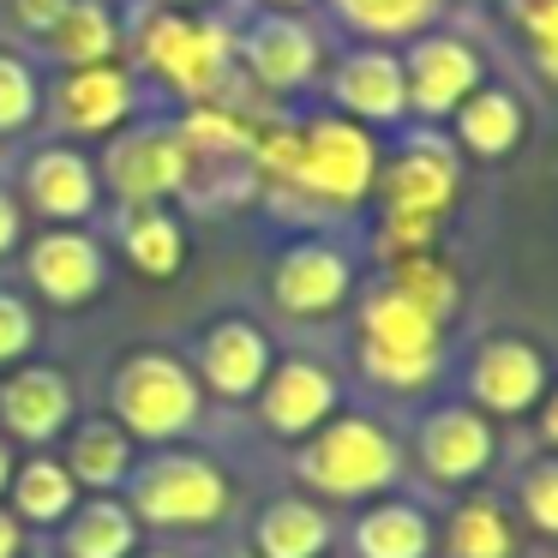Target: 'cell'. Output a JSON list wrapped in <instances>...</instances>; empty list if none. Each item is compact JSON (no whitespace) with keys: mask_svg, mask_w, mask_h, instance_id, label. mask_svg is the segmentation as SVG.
<instances>
[{"mask_svg":"<svg viewBox=\"0 0 558 558\" xmlns=\"http://www.w3.org/2000/svg\"><path fill=\"white\" fill-rule=\"evenodd\" d=\"M19 234H25V210H19V198L0 186V258L19 253Z\"/></svg>","mask_w":558,"mask_h":558,"instance_id":"cell-37","label":"cell"},{"mask_svg":"<svg viewBox=\"0 0 558 558\" xmlns=\"http://www.w3.org/2000/svg\"><path fill=\"white\" fill-rule=\"evenodd\" d=\"M97 181L109 186L126 210L169 205V198L186 193V181H193V150H186L181 126H126V133H114V145L102 150Z\"/></svg>","mask_w":558,"mask_h":558,"instance_id":"cell-7","label":"cell"},{"mask_svg":"<svg viewBox=\"0 0 558 558\" xmlns=\"http://www.w3.org/2000/svg\"><path fill=\"white\" fill-rule=\"evenodd\" d=\"M445 366V325L426 318L397 289H373L361 301V373L385 390H421Z\"/></svg>","mask_w":558,"mask_h":558,"instance_id":"cell-4","label":"cell"},{"mask_svg":"<svg viewBox=\"0 0 558 558\" xmlns=\"http://www.w3.org/2000/svg\"><path fill=\"white\" fill-rule=\"evenodd\" d=\"M414 457H421L426 481L438 486H474L498 457V426L486 421L474 402H445L421 421L414 433Z\"/></svg>","mask_w":558,"mask_h":558,"instance_id":"cell-12","label":"cell"},{"mask_svg":"<svg viewBox=\"0 0 558 558\" xmlns=\"http://www.w3.org/2000/svg\"><path fill=\"white\" fill-rule=\"evenodd\" d=\"M234 61L265 90H306L318 78V66H325V43H318V31L301 13H277L270 7L253 25L234 31Z\"/></svg>","mask_w":558,"mask_h":558,"instance_id":"cell-8","label":"cell"},{"mask_svg":"<svg viewBox=\"0 0 558 558\" xmlns=\"http://www.w3.org/2000/svg\"><path fill=\"white\" fill-rule=\"evenodd\" d=\"M138 529H217L234 505V486L217 457L186 445H157V457H138L121 486Z\"/></svg>","mask_w":558,"mask_h":558,"instance_id":"cell-2","label":"cell"},{"mask_svg":"<svg viewBox=\"0 0 558 558\" xmlns=\"http://www.w3.org/2000/svg\"><path fill=\"white\" fill-rule=\"evenodd\" d=\"M517 505H522V517H529V529H541L546 541H558V457H541V462L522 469Z\"/></svg>","mask_w":558,"mask_h":558,"instance_id":"cell-33","label":"cell"},{"mask_svg":"<svg viewBox=\"0 0 558 558\" xmlns=\"http://www.w3.org/2000/svg\"><path fill=\"white\" fill-rule=\"evenodd\" d=\"M390 289L402 294V301H414L426 318H457V306H462V282H457V270L445 265L438 253H402V258H390Z\"/></svg>","mask_w":558,"mask_h":558,"instance_id":"cell-30","label":"cell"},{"mask_svg":"<svg viewBox=\"0 0 558 558\" xmlns=\"http://www.w3.org/2000/svg\"><path fill=\"white\" fill-rule=\"evenodd\" d=\"M378 181V145L349 114H318L294 126V174L289 186L325 205H361Z\"/></svg>","mask_w":558,"mask_h":558,"instance_id":"cell-6","label":"cell"},{"mask_svg":"<svg viewBox=\"0 0 558 558\" xmlns=\"http://www.w3.org/2000/svg\"><path fill=\"white\" fill-rule=\"evenodd\" d=\"M337 7V19L349 31H361V37H421L426 25L438 19V0H330Z\"/></svg>","mask_w":558,"mask_h":558,"instance_id":"cell-31","label":"cell"},{"mask_svg":"<svg viewBox=\"0 0 558 558\" xmlns=\"http://www.w3.org/2000/svg\"><path fill=\"white\" fill-rule=\"evenodd\" d=\"M13 445H7V438H0V498H7V481H13Z\"/></svg>","mask_w":558,"mask_h":558,"instance_id":"cell-40","label":"cell"},{"mask_svg":"<svg viewBox=\"0 0 558 558\" xmlns=\"http://www.w3.org/2000/svg\"><path fill=\"white\" fill-rule=\"evenodd\" d=\"M78 421V390L61 366L19 361L0 373V438L7 445H54Z\"/></svg>","mask_w":558,"mask_h":558,"instance_id":"cell-9","label":"cell"},{"mask_svg":"<svg viewBox=\"0 0 558 558\" xmlns=\"http://www.w3.org/2000/svg\"><path fill=\"white\" fill-rule=\"evenodd\" d=\"M66 474L78 481V493H121L126 474L138 462V445L126 438L121 421L109 414H85V421L66 426Z\"/></svg>","mask_w":558,"mask_h":558,"instance_id":"cell-23","label":"cell"},{"mask_svg":"<svg viewBox=\"0 0 558 558\" xmlns=\"http://www.w3.org/2000/svg\"><path fill=\"white\" fill-rule=\"evenodd\" d=\"M450 121H457L462 150H469V157H486V162L510 157V150L522 145V133H529V114H522V102L510 97V90H498V85H481L474 97H462Z\"/></svg>","mask_w":558,"mask_h":558,"instance_id":"cell-26","label":"cell"},{"mask_svg":"<svg viewBox=\"0 0 558 558\" xmlns=\"http://www.w3.org/2000/svg\"><path fill=\"white\" fill-rule=\"evenodd\" d=\"M402 85H409V114H421V121H450L457 102L486 85V61L462 37H409Z\"/></svg>","mask_w":558,"mask_h":558,"instance_id":"cell-15","label":"cell"},{"mask_svg":"<svg viewBox=\"0 0 558 558\" xmlns=\"http://www.w3.org/2000/svg\"><path fill=\"white\" fill-rule=\"evenodd\" d=\"M325 558H349V553H325Z\"/></svg>","mask_w":558,"mask_h":558,"instance_id":"cell-47","label":"cell"},{"mask_svg":"<svg viewBox=\"0 0 558 558\" xmlns=\"http://www.w3.org/2000/svg\"><path fill=\"white\" fill-rule=\"evenodd\" d=\"M337 522L313 493H277L253 517V558H325Z\"/></svg>","mask_w":558,"mask_h":558,"instance_id":"cell-22","label":"cell"},{"mask_svg":"<svg viewBox=\"0 0 558 558\" xmlns=\"http://www.w3.org/2000/svg\"><path fill=\"white\" fill-rule=\"evenodd\" d=\"M25 205L37 217H49V229H66V222H85L90 210L102 205V181L97 162L73 145H49L25 162Z\"/></svg>","mask_w":558,"mask_h":558,"instance_id":"cell-19","label":"cell"},{"mask_svg":"<svg viewBox=\"0 0 558 558\" xmlns=\"http://www.w3.org/2000/svg\"><path fill=\"white\" fill-rule=\"evenodd\" d=\"M534 426H541V445L558 450V385H546V397L534 402Z\"/></svg>","mask_w":558,"mask_h":558,"instance_id":"cell-38","label":"cell"},{"mask_svg":"<svg viewBox=\"0 0 558 558\" xmlns=\"http://www.w3.org/2000/svg\"><path fill=\"white\" fill-rule=\"evenodd\" d=\"M373 193L385 198V217H426L445 222V210L462 193V169L457 150L438 138H409L397 157H378V181Z\"/></svg>","mask_w":558,"mask_h":558,"instance_id":"cell-10","label":"cell"},{"mask_svg":"<svg viewBox=\"0 0 558 558\" xmlns=\"http://www.w3.org/2000/svg\"><path fill=\"white\" fill-rule=\"evenodd\" d=\"M49 54L73 73V66H102L121 54V19L102 7V0H66V13L54 19L49 37Z\"/></svg>","mask_w":558,"mask_h":558,"instance_id":"cell-29","label":"cell"},{"mask_svg":"<svg viewBox=\"0 0 558 558\" xmlns=\"http://www.w3.org/2000/svg\"><path fill=\"white\" fill-rule=\"evenodd\" d=\"M37 337H43V330H37L31 301H25V294H13V289H0V373L19 366V361H31Z\"/></svg>","mask_w":558,"mask_h":558,"instance_id":"cell-34","label":"cell"},{"mask_svg":"<svg viewBox=\"0 0 558 558\" xmlns=\"http://www.w3.org/2000/svg\"><path fill=\"white\" fill-rule=\"evenodd\" d=\"M438 541H445L450 558H517V553H522L517 517H510L498 498H486V493H469V498H462V505L445 517Z\"/></svg>","mask_w":558,"mask_h":558,"instance_id":"cell-27","label":"cell"},{"mask_svg":"<svg viewBox=\"0 0 558 558\" xmlns=\"http://www.w3.org/2000/svg\"><path fill=\"white\" fill-rule=\"evenodd\" d=\"M0 558H25V522L0 505Z\"/></svg>","mask_w":558,"mask_h":558,"instance_id":"cell-39","label":"cell"},{"mask_svg":"<svg viewBox=\"0 0 558 558\" xmlns=\"http://www.w3.org/2000/svg\"><path fill=\"white\" fill-rule=\"evenodd\" d=\"M25 558H54V553H49V546H37V553H25Z\"/></svg>","mask_w":558,"mask_h":558,"instance_id":"cell-46","label":"cell"},{"mask_svg":"<svg viewBox=\"0 0 558 558\" xmlns=\"http://www.w3.org/2000/svg\"><path fill=\"white\" fill-rule=\"evenodd\" d=\"M205 414V385L174 349H133L109 373V421L126 426L133 445H174Z\"/></svg>","mask_w":558,"mask_h":558,"instance_id":"cell-3","label":"cell"},{"mask_svg":"<svg viewBox=\"0 0 558 558\" xmlns=\"http://www.w3.org/2000/svg\"><path fill=\"white\" fill-rule=\"evenodd\" d=\"M138 109V90L133 73L121 61H102V66H73L54 90V121L78 138H102V133H121Z\"/></svg>","mask_w":558,"mask_h":558,"instance_id":"cell-18","label":"cell"},{"mask_svg":"<svg viewBox=\"0 0 558 558\" xmlns=\"http://www.w3.org/2000/svg\"><path fill=\"white\" fill-rule=\"evenodd\" d=\"M270 361H277V349H270V337L253 325V318H217V325L198 330V349H193L198 385H205L210 397H222V402L253 397V390L265 385Z\"/></svg>","mask_w":558,"mask_h":558,"instance_id":"cell-16","label":"cell"},{"mask_svg":"<svg viewBox=\"0 0 558 558\" xmlns=\"http://www.w3.org/2000/svg\"><path fill=\"white\" fill-rule=\"evenodd\" d=\"M294 481L313 498H378L402 481V445L373 414H330L294 450Z\"/></svg>","mask_w":558,"mask_h":558,"instance_id":"cell-1","label":"cell"},{"mask_svg":"<svg viewBox=\"0 0 558 558\" xmlns=\"http://www.w3.org/2000/svg\"><path fill=\"white\" fill-rule=\"evenodd\" d=\"M265 7H277V13H301V7H313V0H265Z\"/></svg>","mask_w":558,"mask_h":558,"instance_id":"cell-42","label":"cell"},{"mask_svg":"<svg viewBox=\"0 0 558 558\" xmlns=\"http://www.w3.org/2000/svg\"><path fill=\"white\" fill-rule=\"evenodd\" d=\"M330 97L361 126H397L409 114V85H402V54L390 49H354L330 73Z\"/></svg>","mask_w":558,"mask_h":558,"instance_id":"cell-20","label":"cell"},{"mask_svg":"<svg viewBox=\"0 0 558 558\" xmlns=\"http://www.w3.org/2000/svg\"><path fill=\"white\" fill-rule=\"evenodd\" d=\"M138 54H145V66L174 97L210 102L229 85L234 31L217 25V19H193V13H174V7H157L145 19V31H138Z\"/></svg>","mask_w":558,"mask_h":558,"instance_id":"cell-5","label":"cell"},{"mask_svg":"<svg viewBox=\"0 0 558 558\" xmlns=\"http://www.w3.org/2000/svg\"><path fill=\"white\" fill-rule=\"evenodd\" d=\"M133 558H181V553H133Z\"/></svg>","mask_w":558,"mask_h":558,"instance_id":"cell-45","label":"cell"},{"mask_svg":"<svg viewBox=\"0 0 558 558\" xmlns=\"http://www.w3.org/2000/svg\"><path fill=\"white\" fill-rule=\"evenodd\" d=\"M222 558H253V546H229V553H222Z\"/></svg>","mask_w":558,"mask_h":558,"instance_id":"cell-43","label":"cell"},{"mask_svg":"<svg viewBox=\"0 0 558 558\" xmlns=\"http://www.w3.org/2000/svg\"><path fill=\"white\" fill-rule=\"evenodd\" d=\"M253 397H258V421L277 438H294V445H301L306 433H318V426L342 409V378L330 373L325 361L289 354V361H270L265 385H258Z\"/></svg>","mask_w":558,"mask_h":558,"instance_id":"cell-13","label":"cell"},{"mask_svg":"<svg viewBox=\"0 0 558 558\" xmlns=\"http://www.w3.org/2000/svg\"><path fill=\"white\" fill-rule=\"evenodd\" d=\"M522 37H529L534 49V66H541L546 85H558V0H541V7H529V13H517Z\"/></svg>","mask_w":558,"mask_h":558,"instance_id":"cell-35","label":"cell"},{"mask_svg":"<svg viewBox=\"0 0 558 558\" xmlns=\"http://www.w3.org/2000/svg\"><path fill=\"white\" fill-rule=\"evenodd\" d=\"M121 253H126V265H133L138 277H150V282L181 277V265H186V229H181V217H174L169 205L126 210Z\"/></svg>","mask_w":558,"mask_h":558,"instance_id":"cell-28","label":"cell"},{"mask_svg":"<svg viewBox=\"0 0 558 558\" xmlns=\"http://www.w3.org/2000/svg\"><path fill=\"white\" fill-rule=\"evenodd\" d=\"M7 13H13L19 31H31V37H49L54 19L66 13V0H7Z\"/></svg>","mask_w":558,"mask_h":558,"instance_id":"cell-36","label":"cell"},{"mask_svg":"<svg viewBox=\"0 0 558 558\" xmlns=\"http://www.w3.org/2000/svg\"><path fill=\"white\" fill-rule=\"evenodd\" d=\"M138 517L126 510L121 493H85L66 522L54 529V558H133L138 553Z\"/></svg>","mask_w":558,"mask_h":558,"instance_id":"cell-21","label":"cell"},{"mask_svg":"<svg viewBox=\"0 0 558 558\" xmlns=\"http://www.w3.org/2000/svg\"><path fill=\"white\" fill-rule=\"evenodd\" d=\"M438 522L409 498H378L349 522V558H433Z\"/></svg>","mask_w":558,"mask_h":558,"instance_id":"cell-24","label":"cell"},{"mask_svg":"<svg viewBox=\"0 0 558 558\" xmlns=\"http://www.w3.org/2000/svg\"><path fill=\"white\" fill-rule=\"evenodd\" d=\"M354 289V265L330 241H294L270 270V301L289 318H330Z\"/></svg>","mask_w":558,"mask_h":558,"instance_id":"cell-17","label":"cell"},{"mask_svg":"<svg viewBox=\"0 0 558 558\" xmlns=\"http://www.w3.org/2000/svg\"><path fill=\"white\" fill-rule=\"evenodd\" d=\"M546 354L529 337H486L469 354V402L486 421H517L534 414V402L546 397Z\"/></svg>","mask_w":558,"mask_h":558,"instance_id":"cell-11","label":"cell"},{"mask_svg":"<svg viewBox=\"0 0 558 558\" xmlns=\"http://www.w3.org/2000/svg\"><path fill=\"white\" fill-rule=\"evenodd\" d=\"M43 114V90H37V73H31L19 54L0 49V138L25 133V126H37Z\"/></svg>","mask_w":558,"mask_h":558,"instance_id":"cell-32","label":"cell"},{"mask_svg":"<svg viewBox=\"0 0 558 558\" xmlns=\"http://www.w3.org/2000/svg\"><path fill=\"white\" fill-rule=\"evenodd\" d=\"M78 498L85 493H78V481L66 474V462L49 457V450H37V457L13 462V481H7V498H0V505L13 510L25 529H61Z\"/></svg>","mask_w":558,"mask_h":558,"instance_id":"cell-25","label":"cell"},{"mask_svg":"<svg viewBox=\"0 0 558 558\" xmlns=\"http://www.w3.org/2000/svg\"><path fill=\"white\" fill-rule=\"evenodd\" d=\"M25 277L54 306H90L102 294V282H109V253H102L97 234H85V222L43 229L25 246Z\"/></svg>","mask_w":558,"mask_h":558,"instance_id":"cell-14","label":"cell"},{"mask_svg":"<svg viewBox=\"0 0 558 558\" xmlns=\"http://www.w3.org/2000/svg\"><path fill=\"white\" fill-rule=\"evenodd\" d=\"M529 7H541V0H510V13H529Z\"/></svg>","mask_w":558,"mask_h":558,"instance_id":"cell-44","label":"cell"},{"mask_svg":"<svg viewBox=\"0 0 558 558\" xmlns=\"http://www.w3.org/2000/svg\"><path fill=\"white\" fill-rule=\"evenodd\" d=\"M157 7H174V13H198V7H210V0H157Z\"/></svg>","mask_w":558,"mask_h":558,"instance_id":"cell-41","label":"cell"}]
</instances>
